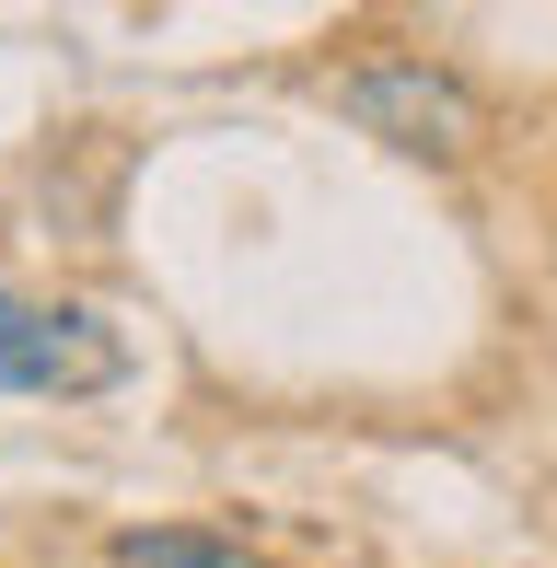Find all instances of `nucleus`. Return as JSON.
I'll return each instance as SVG.
<instances>
[{
    "mask_svg": "<svg viewBox=\"0 0 557 568\" xmlns=\"http://www.w3.org/2000/svg\"><path fill=\"white\" fill-rule=\"evenodd\" d=\"M337 116L361 140L407 151V163H465L488 140V105H476L465 70H442L429 47H384V59H348L337 70Z\"/></svg>",
    "mask_w": 557,
    "mask_h": 568,
    "instance_id": "obj_1",
    "label": "nucleus"
},
{
    "mask_svg": "<svg viewBox=\"0 0 557 568\" xmlns=\"http://www.w3.org/2000/svg\"><path fill=\"white\" fill-rule=\"evenodd\" d=\"M117 372H129V348H117L105 314L0 291V395H93V383H117Z\"/></svg>",
    "mask_w": 557,
    "mask_h": 568,
    "instance_id": "obj_2",
    "label": "nucleus"
},
{
    "mask_svg": "<svg viewBox=\"0 0 557 568\" xmlns=\"http://www.w3.org/2000/svg\"><path fill=\"white\" fill-rule=\"evenodd\" d=\"M105 568H278V557H256L244 534H210V523H129L105 546Z\"/></svg>",
    "mask_w": 557,
    "mask_h": 568,
    "instance_id": "obj_3",
    "label": "nucleus"
}]
</instances>
